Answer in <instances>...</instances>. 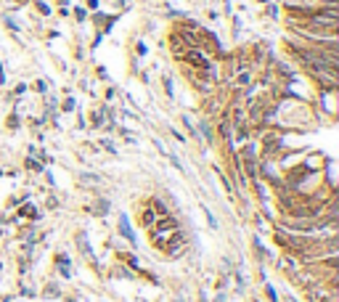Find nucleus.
Wrapping results in <instances>:
<instances>
[{"instance_id":"1","label":"nucleus","mask_w":339,"mask_h":302,"mask_svg":"<svg viewBox=\"0 0 339 302\" xmlns=\"http://www.w3.org/2000/svg\"><path fill=\"white\" fill-rule=\"evenodd\" d=\"M315 106L318 111H323V114L328 117H336V111H339V90L336 88H328V90H318V101H315Z\"/></svg>"},{"instance_id":"2","label":"nucleus","mask_w":339,"mask_h":302,"mask_svg":"<svg viewBox=\"0 0 339 302\" xmlns=\"http://www.w3.org/2000/svg\"><path fill=\"white\" fill-rule=\"evenodd\" d=\"M169 51H173V56H175V59L178 61H181V56L188 51V43H186V37L181 35V32H173V35H169Z\"/></svg>"},{"instance_id":"3","label":"nucleus","mask_w":339,"mask_h":302,"mask_svg":"<svg viewBox=\"0 0 339 302\" xmlns=\"http://www.w3.org/2000/svg\"><path fill=\"white\" fill-rule=\"evenodd\" d=\"M16 218H19V220H37V218H40V210H37V207H35L30 199H27V202L19 204Z\"/></svg>"},{"instance_id":"4","label":"nucleus","mask_w":339,"mask_h":302,"mask_svg":"<svg viewBox=\"0 0 339 302\" xmlns=\"http://www.w3.org/2000/svg\"><path fill=\"white\" fill-rule=\"evenodd\" d=\"M56 270H59V273H61V276L67 278V281L72 278V260H69L64 252H59V254H56Z\"/></svg>"},{"instance_id":"5","label":"nucleus","mask_w":339,"mask_h":302,"mask_svg":"<svg viewBox=\"0 0 339 302\" xmlns=\"http://www.w3.org/2000/svg\"><path fill=\"white\" fill-rule=\"evenodd\" d=\"M119 236L125 241H130L133 247H138V239H135V233H133V228H130V223H127V215H119Z\"/></svg>"},{"instance_id":"6","label":"nucleus","mask_w":339,"mask_h":302,"mask_svg":"<svg viewBox=\"0 0 339 302\" xmlns=\"http://www.w3.org/2000/svg\"><path fill=\"white\" fill-rule=\"evenodd\" d=\"M119 260H122V265H127L130 270H135V273L143 270V268H140V260L135 257L133 252H119Z\"/></svg>"},{"instance_id":"7","label":"nucleus","mask_w":339,"mask_h":302,"mask_svg":"<svg viewBox=\"0 0 339 302\" xmlns=\"http://www.w3.org/2000/svg\"><path fill=\"white\" fill-rule=\"evenodd\" d=\"M199 207H202V212H204V218H207V225H210L212 231H218V225H220V223H218V218H215V212H212L207 204H199Z\"/></svg>"},{"instance_id":"8","label":"nucleus","mask_w":339,"mask_h":302,"mask_svg":"<svg viewBox=\"0 0 339 302\" xmlns=\"http://www.w3.org/2000/svg\"><path fill=\"white\" fill-rule=\"evenodd\" d=\"M24 167L30 170V173H40V175H43V162H37L35 157H27V159H24Z\"/></svg>"},{"instance_id":"9","label":"nucleus","mask_w":339,"mask_h":302,"mask_svg":"<svg viewBox=\"0 0 339 302\" xmlns=\"http://www.w3.org/2000/svg\"><path fill=\"white\" fill-rule=\"evenodd\" d=\"M98 146H101L103 151H109V154H117V146L111 143V140H106V138H101V140H98Z\"/></svg>"},{"instance_id":"10","label":"nucleus","mask_w":339,"mask_h":302,"mask_svg":"<svg viewBox=\"0 0 339 302\" xmlns=\"http://www.w3.org/2000/svg\"><path fill=\"white\" fill-rule=\"evenodd\" d=\"M169 135H173V138L178 140V143H183V146L188 143V138H186V135L181 133V130H175V127H169Z\"/></svg>"},{"instance_id":"11","label":"nucleus","mask_w":339,"mask_h":302,"mask_svg":"<svg viewBox=\"0 0 339 302\" xmlns=\"http://www.w3.org/2000/svg\"><path fill=\"white\" fill-rule=\"evenodd\" d=\"M265 294H268V299H270V302H278V291L273 289L270 284H265Z\"/></svg>"},{"instance_id":"12","label":"nucleus","mask_w":339,"mask_h":302,"mask_svg":"<svg viewBox=\"0 0 339 302\" xmlns=\"http://www.w3.org/2000/svg\"><path fill=\"white\" fill-rule=\"evenodd\" d=\"M35 90L45 96V93H48V82H45V80H37V82H35Z\"/></svg>"},{"instance_id":"13","label":"nucleus","mask_w":339,"mask_h":302,"mask_svg":"<svg viewBox=\"0 0 339 302\" xmlns=\"http://www.w3.org/2000/svg\"><path fill=\"white\" fill-rule=\"evenodd\" d=\"M72 109H74V101L72 98H67V101L61 103V111H72Z\"/></svg>"},{"instance_id":"14","label":"nucleus","mask_w":339,"mask_h":302,"mask_svg":"<svg viewBox=\"0 0 339 302\" xmlns=\"http://www.w3.org/2000/svg\"><path fill=\"white\" fill-rule=\"evenodd\" d=\"M14 93H16V96H22V93H27V85H24V82H19L16 88H14Z\"/></svg>"},{"instance_id":"15","label":"nucleus","mask_w":339,"mask_h":302,"mask_svg":"<svg viewBox=\"0 0 339 302\" xmlns=\"http://www.w3.org/2000/svg\"><path fill=\"white\" fill-rule=\"evenodd\" d=\"M284 302H297V297H286Z\"/></svg>"}]
</instances>
